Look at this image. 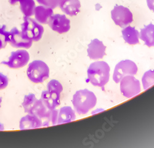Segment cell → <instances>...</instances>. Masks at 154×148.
I'll use <instances>...</instances> for the list:
<instances>
[{
  "label": "cell",
  "mask_w": 154,
  "mask_h": 148,
  "mask_svg": "<svg viewBox=\"0 0 154 148\" xmlns=\"http://www.w3.org/2000/svg\"><path fill=\"white\" fill-rule=\"evenodd\" d=\"M110 67L104 61L94 62L88 69V78L92 85L103 87L109 80Z\"/></svg>",
  "instance_id": "6da1fadb"
},
{
  "label": "cell",
  "mask_w": 154,
  "mask_h": 148,
  "mask_svg": "<svg viewBox=\"0 0 154 148\" xmlns=\"http://www.w3.org/2000/svg\"><path fill=\"white\" fill-rule=\"evenodd\" d=\"M94 93L87 89L77 91L73 96L72 103L79 114H86L96 104Z\"/></svg>",
  "instance_id": "7a4b0ae2"
},
{
  "label": "cell",
  "mask_w": 154,
  "mask_h": 148,
  "mask_svg": "<svg viewBox=\"0 0 154 148\" xmlns=\"http://www.w3.org/2000/svg\"><path fill=\"white\" fill-rule=\"evenodd\" d=\"M27 75L33 83H42L49 77V68L45 62L35 60L29 64Z\"/></svg>",
  "instance_id": "3957f363"
},
{
  "label": "cell",
  "mask_w": 154,
  "mask_h": 148,
  "mask_svg": "<svg viewBox=\"0 0 154 148\" xmlns=\"http://www.w3.org/2000/svg\"><path fill=\"white\" fill-rule=\"evenodd\" d=\"M21 32L26 39L32 42H38L42 38L44 28L34 19L30 17H24Z\"/></svg>",
  "instance_id": "277c9868"
},
{
  "label": "cell",
  "mask_w": 154,
  "mask_h": 148,
  "mask_svg": "<svg viewBox=\"0 0 154 148\" xmlns=\"http://www.w3.org/2000/svg\"><path fill=\"white\" fill-rule=\"evenodd\" d=\"M137 72V67L133 61L124 60L120 61L115 67L113 80L119 83L122 79L127 76H135Z\"/></svg>",
  "instance_id": "5b68a950"
},
{
  "label": "cell",
  "mask_w": 154,
  "mask_h": 148,
  "mask_svg": "<svg viewBox=\"0 0 154 148\" xmlns=\"http://www.w3.org/2000/svg\"><path fill=\"white\" fill-rule=\"evenodd\" d=\"M120 91L127 98L136 96L140 93V82L134 76H125L120 81Z\"/></svg>",
  "instance_id": "8992f818"
},
{
  "label": "cell",
  "mask_w": 154,
  "mask_h": 148,
  "mask_svg": "<svg viewBox=\"0 0 154 148\" xmlns=\"http://www.w3.org/2000/svg\"><path fill=\"white\" fill-rule=\"evenodd\" d=\"M112 19L117 26L123 28L133 21L130 10L123 6H115L111 11Z\"/></svg>",
  "instance_id": "52a82bcc"
},
{
  "label": "cell",
  "mask_w": 154,
  "mask_h": 148,
  "mask_svg": "<svg viewBox=\"0 0 154 148\" xmlns=\"http://www.w3.org/2000/svg\"><path fill=\"white\" fill-rule=\"evenodd\" d=\"M30 60V54L25 49H18L11 53L7 61H2L1 64L11 69H20L26 66Z\"/></svg>",
  "instance_id": "ba28073f"
},
{
  "label": "cell",
  "mask_w": 154,
  "mask_h": 148,
  "mask_svg": "<svg viewBox=\"0 0 154 148\" xmlns=\"http://www.w3.org/2000/svg\"><path fill=\"white\" fill-rule=\"evenodd\" d=\"M48 24L53 31L60 34L66 33L70 29V20L63 14L53 15L49 18Z\"/></svg>",
  "instance_id": "9c48e42d"
},
{
  "label": "cell",
  "mask_w": 154,
  "mask_h": 148,
  "mask_svg": "<svg viewBox=\"0 0 154 148\" xmlns=\"http://www.w3.org/2000/svg\"><path fill=\"white\" fill-rule=\"evenodd\" d=\"M8 43L14 48L29 49L33 42L24 37L21 32L16 27H14L8 34Z\"/></svg>",
  "instance_id": "30bf717a"
},
{
  "label": "cell",
  "mask_w": 154,
  "mask_h": 148,
  "mask_svg": "<svg viewBox=\"0 0 154 148\" xmlns=\"http://www.w3.org/2000/svg\"><path fill=\"white\" fill-rule=\"evenodd\" d=\"M106 46L98 39L93 40L88 45V54L91 59H99L103 58L106 55Z\"/></svg>",
  "instance_id": "8fae6325"
},
{
  "label": "cell",
  "mask_w": 154,
  "mask_h": 148,
  "mask_svg": "<svg viewBox=\"0 0 154 148\" xmlns=\"http://www.w3.org/2000/svg\"><path fill=\"white\" fill-rule=\"evenodd\" d=\"M43 127L42 121L38 116L28 114L20 120L19 128L21 130L38 128Z\"/></svg>",
  "instance_id": "7c38bea8"
},
{
  "label": "cell",
  "mask_w": 154,
  "mask_h": 148,
  "mask_svg": "<svg viewBox=\"0 0 154 148\" xmlns=\"http://www.w3.org/2000/svg\"><path fill=\"white\" fill-rule=\"evenodd\" d=\"M59 7L64 13L70 16H76L80 12V0H61Z\"/></svg>",
  "instance_id": "4fadbf2b"
},
{
  "label": "cell",
  "mask_w": 154,
  "mask_h": 148,
  "mask_svg": "<svg viewBox=\"0 0 154 148\" xmlns=\"http://www.w3.org/2000/svg\"><path fill=\"white\" fill-rule=\"evenodd\" d=\"M60 94L46 90L42 92L41 100L48 109L54 110L60 105Z\"/></svg>",
  "instance_id": "5bb4252c"
},
{
  "label": "cell",
  "mask_w": 154,
  "mask_h": 148,
  "mask_svg": "<svg viewBox=\"0 0 154 148\" xmlns=\"http://www.w3.org/2000/svg\"><path fill=\"white\" fill-rule=\"evenodd\" d=\"M34 15L35 20L42 24H46L49 18L53 15L52 8L43 5L36 6L35 9Z\"/></svg>",
  "instance_id": "9a60e30c"
},
{
  "label": "cell",
  "mask_w": 154,
  "mask_h": 148,
  "mask_svg": "<svg viewBox=\"0 0 154 148\" xmlns=\"http://www.w3.org/2000/svg\"><path fill=\"white\" fill-rule=\"evenodd\" d=\"M76 115L75 111L71 107L65 106L62 107L58 113L57 124L67 123L75 120Z\"/></svg>",
  "instance_id": "2e32d148"
},
{
  "label": "cell",
  "mask_w": 154,
  "mask_h": 148,
  "mask_svg": "<svg viewBox=\"0 0 154 148\" xmlns=\"http://www.w3.org/2000/svg\"><path fill=\"white\" fill-rule=\"evenodd\" d=\"M140 39L148 47L154 46V25L149 24L140 30Z\"/></svg>",
  "instance_id": "e0dca14e"
},
{
  "label": "cell",
  "mask_w": 154,
  "mask_h": 148,
  "mask_svg": "<svg viewBox=\"0 0 154 148\" xmlns=\"http://www.w3.org/2000/svg\"><path fill=\"white\" fill-rule=\"evenodd\" d=\"M122 35L125 41L130 45H136L139 42V33L135 29L128 26L122 30Z\"/></svg>",
  "instance_id": "ac0fdd59"
},
{
  "label": "cell",
  "mask_w": 154,
  "mask_h": 148,
  "mask_svg": "<svg viewBox=\"0 0 154 148\" xmlns=\"http://www.w3.org/2000/svg\"><path fill=\"white\" fill-rule=\"evenodd\" d=\"M20 9L25 17H31L34 15L36 8L34 0H20Z\"/></svg>",
  "instance_id": "d6986e66"
},
{
  "label": "cell",
  "mask_w": 154,
  "mask_h": 148,
  "mask_svg": "<svg viewBox=\"0 0 154 148\" xmlns=\"http://www.w3.org/2000/svg\"><path fill=\"white\" fill-rule=\"evenodd\" d=\"M37 100L38 99L33 93H29V94L25 96L22 103V107L24 109L25 113L30 114L31 111Z\"/></svg>",
  "instance_id": "ffe728a7"
},
{
  "label": "cell",
  "mask_w": 154,
  "mask_h": 148,
  "mask_svg": "<svg viewBox=\"0 0 154 148\" xmlns=\"http://www.w3.org/2000/svg\"><path fill=\"white\" fill-rule=\"evenodd\" d=\"M142 82L144 90L149 88L154 85V70H149L144 74Z\"/></svg>",
  "instance_id": "44dd1931"
},
{
  "label": "cell",
  "mask_w": 154,
  "mask_h": 148,
  "mask_svg": "<svg viewBox=\"0 0 154 148\" xmlns=\"http://www.w3.org/2000/svg\"><path fill=\"white\" fill-rule=\"evenodd\" d=\"M47 90L60 94L63 91V86L61 83L56 80H51L47 85Z\"/></svg>",
  "instance_id": "7402d4cb"
},
{
  "label": "cell",
  "mask_w": 154,
  "mask_h": 148,
  "mask_svg": "<svg viewBox=\"0 0 154 148\" xmlns=\"http://www.w3.org/2000/svg\"><path fill=\"white\" fill-rule=\"evenodd\" d=\"M6 26H0V49L5 48L8 43L9 32L6 30Z\"/></svg>",
  "instance_id": "603a6c76"
},
{
  "label": "cell",
  "mask_w": 154,
  "mask_h": 148,
  "mask_svg": "<svg viewBox=\"0 0 154 148\" xmlns=\"http://www.w3.org/2000/svg\"><path fill=\"white\" fill-rule=\"evenodd\" d=\"M36 1L40 5L54 9L59 5L61 0H36Z\"/></svg>",
  "instance_id": "cb8c5ba5"
},
{
  "label": "cell",
  "mask_w": 154,
  "mask_h": 148,
  "mask_svg": "<svg viewBox=\"0 0 154 148\" xmlns=\"http://www.w3.org/2000/svg\"><path fill=\"white\" fill-rule=\"evenodd\" d=\"M9 83V79L7 76L0 72V90L6 88Z\"/></svg>",
  "instance_id": "d4e9b609"
},
{
  "label": "cell",
  "mask_w": 154,
  "mask_h": 148,
  "mask_svg": "<svg viewBox=\"0 0 154 148\" xmlns=\"http://www.w3.org/2000/svg\"><path fill=\"white\" fill-rule=\"evenodd\" d=\"M147 3L149 9L154 12V0H147Z\"/></svg>",
  "instance_id": "484cf974"
},
{
  "label": "cell",
  "mask_w": 154,
  "mask_h": 148,
  "mask_svg": "<svg viewBox=\"0 0 154 148\" xmlns=\"http://www.w3.org/2000/svg\"><path fill=\"white\" fill-rule=\"evenodd\" d=\"M19 1H20V0H9L10 4L12 5H14L17 2H19Z\"/></svg>",
  "instance_id": "4316f807"
},
{
  "label": "cell",
  "mask_w": 154,
  "mask_h": 148,
  "mask_svg": "<svg viewBox=\"0 0 154 148\" xmlns=\"http://www.w3.org/2000/svg\"><path fill=\"white\" fill-rule=\"evenodd\" d=\"M4 130V125L2 123H0V131H2Z\"/></svg>",
  "instance_id": "83f0119b"
},
{
  "label": "cell",
  "mask_w": 154,
  "mask_h": 148,
  "mask_svg": "<svg viewBox=\"0 0 154 148\" xmlns=\"http://www.w3.org/2000/svg\"><path fill=\"white\" fill-rule=\"evenodd\" d=\"M2 98L0 97V107L2 106Z\"/></svg>",
  "instance_id": "f1b7e54d"
}]
</instances>
